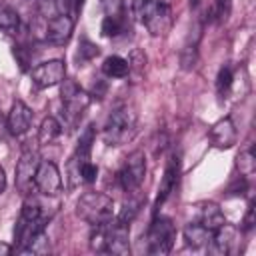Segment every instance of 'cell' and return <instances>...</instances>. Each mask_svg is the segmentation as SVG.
Here are the masks:
<instances>
[{"label": "cell", "instance_id": "obj_1", "mask_svg": "<svg viewBox=\"0 0 256 256\" xmlns=\"http://www.w3.org/2000/svg\"><path fill=\"white\" fill-rule=\"evenodd\" d=\"M136 134V112L130 106H118L102 126V140L108 146H122Z\"/></svg>", "mask_w": 256, "mask_h": 256}, {"label": "cell", "instance_id": "obj_2", "mask_svg": "<svg viewBox=\"0 0 256 256\" xmlns=\"http://www.w3.org/2000/svg\"><path fill=\"white\" fill-rule=\"evenodd\" d=\"M76 216L90 226L110 224L114 218V200L104 192H86L76 202Z\"/></svg>", "mask_w": 256, "mask_h": 256}, {"label": "cell", "instance_id": "obj_3", "mask_svg": "<svg viewBox=\"0 0 256 256\" xmlns=\"http://www.w3.org/2000/svg\"><path fill=\"white\" fill-rule=\"evenodd\" d=\"M62 88H60V96H62V106H64V114L68 118L70 124H76L82 114L86 112V108L90 106L92 102V96L88 92H84L76 80L72 78H64L62 82Z\"/></svg>", "mask_w": 256, "mask_h": 256}, {"label": "cell", "instance_id": "obj_4", "mask_svg": "<svg viewBox=\"0 0 256 256\" xmlns=\"http://www.w3.org/2000/svg\"><path fill=\"white\" fill-rule=\"evenodd\" d=\"M176 240V228L170 218L156 216L148 228V254L152 256H164L172 250Z\"/></svg>", "mask_w": 256, "mask_h": 256}, {"label": "cell", "instance_id": "obj_5", "mask_svg": "<svg viewBox=\"0 0 256 256\" xmlns=\"http://www.w3.org/2000/svg\"><path fill=\"white\" fill-rule=\"evenodd\" d=\"M146 176V156L142 150H134L132 154L126 156L120 172H118V180L124 192H138V188L142 186Z\"/></svg>", "mask_w": 256, "mask_h": 256}, {"label": "cell", "instance_id": "obj_6", "mask_svg": "<svg viewBox=\"0 0 256 256\" xmlns=\"http://www.w3.org/2000/svg\"><path fill=\"white\" fill-rule=\"evenodd\" d=\"M40 164V156L32 148H24L16 164V188L22 196H28L34 188V174Z\"/></svg>", "mask_w": 256, "mask_h": 256}, {"label": "cell", "instance_id": "obj_7", "mask_svg": "<svg viewBox=\"0 0 256 256\" xmlns=\"http://www.w3.org/2000/svg\"><path fill=\"white\" fill-rule=\"evenodd\" d=\"M30 76H32V82H34L38 88L56 86V84H60V82L66 78V62L60 60V58L40 62L38 66L32 68Z\"/></svg>", "mask_w": 256, "mask_h": 256}, {"label": "cell", "instance_id": "obj_8", "mask_svg": "<svg viewBox=\"0 0 256 256\" xmlns=\"http://www.w3.org/2000/svg\"><path fill=\"white\" fill-rule=\"evenodd\" d=\"M34 188L44 196H56L62 190V176L54 162L40 160L36 174H34Z\"/></svg>", "mask_w": 256, "mask_h": 256}, {"label": "cell", "instance_id": "obj_9", "mask_svg": "<svg viewBox=\"0 0 256 256\" xmlns=\"http://www.w3.org/2000/svg\"><path fill=\"white\" fill-rule=\"evenodd\" d=\"M178 178H180V156L174 152L168 158V164L164 168V174H162V180H160V186H158V194H156V200H154V212H158L160 206L174 192V188L178 184Z\"/></svg>", "mask_w": 256, "mask_h": 256}, {"label": "cell", "instance_id": "obj_10", "mask_svg": "<svg viewBox=\"0 0 256 256\" xmlns=\"http://www.w3.org/2000/svg\"><path fill=\"white\" fill-rule=\"evenodd\" d=\"M74 32V18L66 14H58L54 18H48L44 24V38L50 44L64 46Z\"/></svg>", "mask_w": 256, "mask_h": 256}, {"label": "cell", "instance_id": "obj_11", "mask_svg": "<svg viewBox=\"0 0 256 256\" xmlns=\"http://www.w3.org/2000/svg\"><path fill=\"white\" fill-rule=\"evenodd\" d=\"M32 118H34L32 110L22 100H14L10 106V112L6 116V128L12 136H24L30 130Z\"/></svg>", "mask_w": 256, "mask_h": 256}, {"label": "cell", "instance_id": "obj_12", "mask_svg": "<svg viewBox=\"0 0 256 256\" xmlns=\"http://www.w3.org/2000/svg\"><path fill=\"white\" fill-rule=\"evenodd\" d=\"M104 252L118 254V256L130 254V234H128V226L126 224H118V222H114L112 226L106 224V246H104Z\"/></svg>", "mask_w": 256, "mask_h": 256}, {"label": "cell", "instance_id": "obj_13", "mask_svg": "<svg viewBox=\"0 0 256 256\" xmlns=\"http://www.w3.org/2000/svg\"><path fill=\"white\" fill-rule=\"evenodd\" d=\"M236 242H238V230L230 224H222L220 228H216L212 232V238H210V252L216 254V256H226V254H232L234 248H236Z\"/></svg>", "mask_w": 256, "mask_h": 256}, {"label": "cell", "instance_id": "obj_14", "mask_svg": "<svg viewBox=\"0 0 256 256\" xmlns=\"http://www.w3.org/2000/svg\"><path fill=\"white\" fill-rule=\"evenodd\" d=\"M142 24L148 28L152 36H164L172 26V8L168 2H160L144 20Z\"/></svg>", "mask_w": 256, "mask_h": 256}, {"label": "cell", "instance_id": "obj_15", "mask_svg": "<svg viewBox=\"0 0 256 256\" xmlns=\"http://www.w3.org/2000/svg\"><path fill=\"white\" fill-rule=\"evenodd\" d=\"M210 140L216 148L220 150H226V148H232L238 140V130H236V124L232 122V118H222L218 120L212 128H210Z\"/></svg>", "mask_w": 256, "mask_h": 256}, {"label": "cell", "instance_id": "obj_16", "mask_svg": "<svg viewBox=\"0 0 256 256\" xmlns=\"http://www.w3.org/2000/svg\"><path fill=\"white\" fill-rule=\"evenodd\" d=\"M198 222L202 224V226H206L208 230H216V228H220L224 222H226V216H224V212L220 210V206L218 204H214V202H200L198 206Z\"/></svg>", "mask_w": 256, "mask_h": 256}, {"label": "cell", "instance_id": "obj_17", "mask_svg": "<svg viewBox=\"0 0 256 256\" xmlns=\"http://www.w3.org/2000/svg\"><path fill=\"white\" fill-rule=\"evenodd\" d=\"M184 240H186V246L198 250L202 246H206L212 238V230H208L206 226H202L200 222H190L186 228H184Z\"/></svg>", "mask_w": 256, "mask_h": 256}, {"label": "cell", "instance_id": "obj_18", "mask_svg": "<svg viewBox=\"0 0 256 256\" xmlns=\"http://www.w3.org/2000/svg\"><path fill=\"white\" fill-rule=\"evenodd\" d=\"M60 134H62V124L54 116H46L42 120L40 128H38V142L42 146L52 144V142H56L60 138Z\"/></svg>", "mask_w": 256, "mask_h": 256}, {"label": "cell", "instance_id": "obj_19", "mask_svg": "<svg viewBox=\"0 0 256 256\" xmlns=\"http://www.w3.org/2000/svg\"><path fill=\"white\" fill-rule=\"evenodd\" d=\"M102 72L108 78H124V76H128V60L122 56H116V54L106 56L102 62Z\"/></svg>", "mask_w": 256, "mask_h": 256}, {"label": "cell", "instance_id": "obj_20", "mask_svg": "<svg viewBox=\"0 0 256 256\" xmlns=\"http://www.w3.org/2000/svg\"><path fill=\"white\" fill-rule=\"evenodd\" d=\"M198 40H200V32L196 30L194 34V40L192 36H188L182 52H180V66L182 70H192L196 66V60H198Z\"/></svg>", "mask_w": 256, "mask_h": 256}, {"label": "cell", "instance_id": "obj_21", "mask_svg": "<svg viewBox=\"0 0 256 256\" xmlns=\"http://www.w3.org/2000/svg\"><path fill=\"white\" fill-rule=\"evenodd\" d=\"M18 28H20L18 12L8 4H0V30H4L8 34H16Z\"/></svg>", "mask_w": 256, "mask_h": 256}, {"label": "cell", "instance_id": "obj_22", "mask_svg": "<svg viewBox=\"0 0 256 256\" xmlns=\"http://www.w3.org/2000/svg\"><path fill=\"white\" fill-rule=\"evenodd\" d=\"M230 10H232V0H212L210 10H208V20L222 24L228 20Z\"/></svg>", "mask_w": 256, "mask_h": 256}, {"label": "cell", "instance_id": "obj_23", "mask_svg": "<svg viewBox=\"0 0 256 256\" xmlns=\"http://www.w3.org/2000/svg\"><path fill=\"white\" fill-rule=\"evenodd\" d=\"M238 170H240V176H252L254 170H256V156H254V148H246L244 152H240L238 156Z\"/></svg>", "mask_w": 256, "mask_h": 256}, {"label": "cell", "instance_id": "obj_24", "mask_svg": "<svg viewBox=\"0 0 256 256\" xmlns=\"http://www.w3.org/2000/svg\"><path fill=\"white\" fill-rule=\"evenodd\" d=\"M232 82H234V74H232V68L230 66H222L218 70V76H216V90L220 94V98H226L230 88H232Z\"/></svg>", "mask_w": 256, "mask_h": 256}, {"label": "cell", "instance_id": "obj_25", "mask_svg": "<svg viewBox=\"0 0 256 256\" xmlns=\"http://www.w3.org/2000/svg\"><path fill=\"white\" fill-rule=\"evenodd\" d=\"M144 68H146V54L142 50H132L128 58V74H132L134 80H138L144 74Z\"/></svg>", "mask_w": 256, "mask_h": 256}, {"label": "cell", "instance_id": "obj_26", "mask_svg": "<svg viewBox=\"0 0 256 256\" xmlns=\"http://www.w3.org/2000/svg\"><path fill=\"white\" fill-rule=\"evenodd\" d=\"M50 250V238H48V234L44 232V230H40L32 240H30V244L26 246V250L24 252H32V254H46Z\"/></svg>", "mask_w": 256, "mask_h": 256}, {"label": "cell", "instance_id": "obj_27", "mask_svg": "<svg viewBox=\"0 0 256 256\" xmlns=\"http://www.w3.org/2000/svg\"><path fill=\"white\" fill-rule=\"evenodd\" d=\"M20 218L22 220H40L42 218V210H40V204L34 200V198H28L24 200L22 204V210H20Z\"/></svg>", "mask_w": 256, "mask_h": 256}, {"label": "cell", "instance_id": "obj_28", "mask_svg": "<svg viewBox=\"0 0 256 256\" xmlns=\"http://www.w3.org/2000/svg\"><path fill=\"white\" fill-rule=\"evenodd\" d=\"M102 8H104V14L108 18L124 20V14H126L124 0H102Z\"/></svg>", "mask_w": 256, "mask_h": 256}, {"label": "cell", "instance_id": "obj_29", "mask_svg": "<svg viewBox=\"0 0 256 256\" xmlns=\"http://www.w3.org/2000/svg\"><path fill=\"white\" fill-rule=\"evenodd\" d=\"M98 54H100V48L94 42H90L88 38H82L80 40V46H78V60L80 62H88V60L96 58Z\"/></svg>", "mask_w": 256, "mask_h": 256}, {"label": "cell", "instance_id": "obj_30", "mask_svg": "<svg viewBox=\"0 0 256 256\" xmlns=\"http://www.w3.org/2000/svg\"><path fill=\"white\" fill-rule=\"evenodd\" d=\"M102 34L106 36V38H112V36H118L122 30H124V20H118V18H108V16H104V20H102Z\"/></svg>", "mask_w": 256, "mask_h": 256}, {"label": "cell", "instance_id": "obj_31", "mask_svg": "<svg viewBox=\"0 0 256 256\" xmlns=\"http://www.w3.org/2000/svg\"><path fill=\"white\" fill-rule=\"evenodd\" d=\"M96 176H98V166H96L94 162L86 160V162L80 164V168H78V178H80V182L92 184V182L96 180Z\"/></svg>", "mask_w": 256, "mask_h": 256}, {"label": "cell", "instance_id": "obj_32", "mask_svg": "<svg viewBox=\"0 0 256 256\" xmlns=\"http://www.w3.org/2000/svg\"><path fill=\"white\" fill-rule=\"evenodd\" d=\"M256 224V212H254V202H250L248 210H246V216L242 220V230H252Z\"/></svg>", "mask_w": 256, "mask_h": 256}, {"label": "cell", "instance_id": "obj_33", "mask_svg": "<svg viewBox=\"0 0 256 256\" xmlns=\"http://www.w3.org/2000/svg\"><path fill=\"white\" fill-rule=\"evenodd\" d=\"M82 6H84V0H72V18L82 12Z\"/></svg>", "mask_w": 256, "mask_h": 256}, {"label": "cell", "instance_id": "obj_34", "mask_svg": "<svg viewBox=\"0 0 256 256\" xmlns=\"http://www.w3.org/2000/svg\"><path fill=\"white\" fill-rule=\"evenodd\" d=\"M12 250H14V248H12L10 244H4V242H0V256H8Z\"/></svg>", "mask_w": 256, "mask_h": 256}, {"label": "cell", "instance_id": "obj_35", "mask_svg": "<svg viewBox=\"0 0 256 256\" xmlns=\"http://www.w3.org/2000/svg\"><path fill=\"white\" fill-rule=\"evenodd\" d=\"M6 190V172H4V168L0 166V194Z\"/></svg>", "mask_w": 256, "mask_h": 256}, {"label": "cell", "instance_id": "obj_36", "mask_svg": "<svg viewBox=\"0 0 256 256\" xmlns=\"http://www.w3.org/2000/svg\"><path fill=\"white\" fill-rule=\"evenodd\" d=\"M8 128H6V122H4V118H2V114H0V140L4 138V132H6Z\"/></svg>", "mask_w": 256, "mask_h": 256}, {"label": "cell", "instance_id": "obj_37", "mask_svg": "<svg viewBox=\"0 0 256 256\" xmlns=\"http://www.w3.org/2000/svg\"><path fill=\"white\" fill-rule=\"evenodd\" d=\"M188 2H190V8H198L202 0H188Z\"/></svg>", "mask_w": 256, "mask_h": 256}]
</instances>
